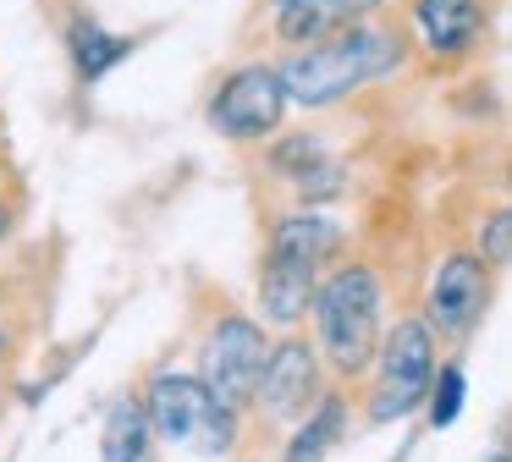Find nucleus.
I'll list each match as a JSON object with an SVG mask.
<instances>
[{"instance_id": "obj_1", "label": "nucleus", "mask_w": 512, "mask_h": 462, "mask_svg": "<svg viewBox=\"0 0 512 462\" xmlns=\"http://www.w3.org/2000/svg\"><path fill=\"white\" fill-rule=\"evenodd\" d=\"M408 55V39L397 28H380V22H347V28L314 39L309 50H298L287 66H281V88L287 99L320 110L336 105V99L358 94V88L391 77Z\"/></svg>"}, {"instance_id": "obj_2", "label": "nucleus", "mask_w": 512, "mask_h": 462, "mask_svg": "<svg viewBox=\"0 0 512 462\" xmlns=\"http://www.w3.org/2000/svg\"><path fill=\"white\" fill-rule=\"evenodd\" d=\"M149 429L188 457H226L237 446V407H226L199 374H155L144 396Z\"/></svg>"}, {"instance_id": "obj_3", "label": "nucleus", "mask_w": 512, "mask_h": 462, "mask_svg": "<svg viewBox=\"0 0 512 462\" xmlns=\"http://www.w3.org/2000/svg\"><path fill=\"white\" fill-rule=\"evenodd\" d=\"M314 319H320V347L336 374L369 369L380 347V275L369 264H347L331 281L314 286Z\"/></svg>"}, {"instance_id": "obj_4", "label": "nucleus", "mask_w": 512, "mask_h": 462, "mask_svg": "<svg viewBox=\"0 0 512 462\" xmlns=\"http://www.w3.org/2000/svg\"><path fill=\"white\" fill-rule=\"evenodd\" d=\"M380 380L375 396H369V418L375 424H391V418H408L413 407L424 402L435 374V336L424 319H402L386 341H380Z\"/></svg>"}, {"instance_id": "obj_5", "label": "nucleus", "mask_w": 512, "mask_h": 462, "mask_svg": "<svg viewBox=\"0 0 512 462\" xmlns=\"http://www.w3.org/2000/svg\"><path fill=\"white\" fill-rule=\"evenodd\" d=\"M287 110V88H281V66L248 61L210 94V127L232 143H259L281 127Z\"/></svg>"}, {"instance_id": "obj_6", "label": "nucleus", "mask_w": 512, "mask_h": 462, "mask_svg": "<svg viewBox=\"0 0 512 462\" xmlns=\"http://www.w3.org/2000/svg\"><path fill=\"white\" fill-rule=\"evenodd\" d=\"M265 330L243 314H221L204 336V352H199V380L221 396L226 407H248L254 396V380H259V363H265Z\"/></svg>"}, {"instance_id": "obj_7", "label": "nucleus", "mask_w": 512, "mask_h": 462, "mask_svg": "<svg viewBox=\"0 0 512 462\" xmlns=\"http://www.w3.org/2000/svg\"><path fill=\"white\" fill-rule=\"evenodd\" d=\"M314 396H320V358H314L309 341L292 336V341H281V347L265 352L248 402H254L270 424H292L298 413H309Z\"/></svg>"}, {"instance_id": "obj_8", "label": "nucleus", "mask_w": 512, "mask_h": 462, "mask_svg": "<svg viewBox=\"0 0 512 462\" xmlns=\"http://www.w3.org/2000/svg\"><path fill=\"white\" fill-rule=\"evenodd\" d=\"M485 303H490L485 259H474V253H452V259L435 270V281H430V319H424V325L441 330L446 341H457V336L474 330V319L485 314Z\"/></svg>"}, {"instance_id": "obj_9", "label": "nucleus", "mask_w": 512, "mask_h": 462, "mask_svg": "<svg viewBox=\"0 0 512 462\" xmlns=\"http://www.w3.org/2000/svg\"><path fill=\"white\" fill-rule=\"evenodd\" d=\"M314 286H320V264L303 253L270 248L265 270H259V314L270 325H298L314 303Z\"/></svg>"}, {"instance_id": "obj_10", "label": "nucleus", "mask_w": 512, "mask_h": 462, "mask_svg": "<svg viewBox=\"0 0 512 462\" xmlns=\"http://www.w3.org/2000/svg\"><path fill=\"white\" fill-rule=\"evenodd\" d=\"M413 33L435 61H452V55L479 44L485 11H479V0H413Z\"/></svg>"}, {"instance_id": "obj_11", "label": "nucleus", "mask_w": 512, "mask_h": 462, "mask_svg": "<svg viewBox=\"0 0 512 462\" xmlns=\"http://www.w3.org/2000/svg\"><path fill=\"white\" fill-rule=\"evenodd\" d=\"M380 6L386 0H276V33L287 44H309V39L347 28V22H364Z\"/></svg>"}, {"instance_id": "obj_12", "label": "nucleus", "mask_w": 512, "mask_h": 462, "mask_svg": "<svg viewBox=\"0 0 512 462\" xmlns=\"http://www.w3.org/2000/svg\"><path fill=\"white\" fill-rule=\"evenodd\" d=\"M100 457L105 462H155V429L138 396H116L100 429Z\"/></svg>"}, {"instance_id": "obj_13", "label": "nucleus", "mask_w": 512, "mask_h": 462, "mask_svg": "<svg viewBox=\"0 0 512 462\" xmlns=\"http://www.w3.org/2000/svg\"><path fill=\"white\" fill-rule=\"evenodd\" d=\"M67 44H72V66H78L83 83H100L116 61L133 55V39H127V33H111V28H100V22H89V17H78L67 28Z\"/></svg>"}, {"instance_id": "obj_14", "label": "nucleus", "mask_w": 512, "mask_h": 462, "mask_svg": "<svg viewBox=\"0 0 512 462\" xmlns=\"http://www.w3.org/2000/svg\"><path fill=\"white\" fill-rule=\"evenodd\" d=\"M336 242H342V226L336 220H325V215H287L276 231H270V248H287V253H303V259H331L336 253Z\"/></svg>"}, {"instance_id": "obj_15", "label": "nucleus", "mask_w": 512, "mask_h": 462, "mask_svg": "<svg viewBox=\"0 0 512 462\" xmlns=\"http://www.w3.org/2000/svg\"><path fill=\"white\" fill-rule=\"evenodd\" d=\"M342 418H347V407H342V396H325L320 402V413L309 418V424L292 435V446H287V462H325V451L342 440Z\"/></svg>"}, {"instance_id": "obj_16", "label": "nucleus", "mask_w": 512, "mask_h": 462, "mask_svg": "<svg viewBox=\"0 0 512 462\" xmlns=\"http://www.w3.org/2000/svg\"><path fill=\"white\" fill-rule=\"evenodd\" d=\"M463 391H468V380H463V369L457 363H446L441 374H430V424L435 429H446V424H457V413H463Z\"/></svg>"}, {"instance_id": "obj_17", "label": "nucleus", "mask_w": 512, "mask_h": 462, "mask_svg": "<svg viewBox=\"0 0 512 462\" xmlns=\"http://www.w3.org/2000/svg\"><path fill=\"white\" fill-rule=\"evenodd\" d=\"M276 171H292V176H309V171H320V149H314L309 138H292V143H281V149H276Z\"/></svg>"}, {"instance_id": "obj_18", "label": "nucleus", "mask_w": 512, "mask_h": 462, "mask_svg": "<svg viewBox=\"0 0 512 462\" xmlns=\"http://www.w3.org/2000/svg\"><path fill=\"white\" fill-rule=\"evenodd\" d=\"M479 248H485L490 264L507 259V248H512V215H507V209H496V215H490V226L479 231Z\"/></svg>"}, {"instance_id": "obj_19", "label": "nucleus", "mask_w": 512, "mask_h": 462, "mask_svg": "<svg viewBox=\"0 0 512 462\" xmlns=\"http://www.w3.org/2000/svg\"><path fill=\"white\" fill-rule=\"evenodd\" d=\"M6 226H12V209H6V198H0V237H6Z\"/></svg>"}, {"instance_id": "obj_20", "label": "nucleus", "mask_w": 512, "mask_h": 462, "mask_svg": "<svg viewBox=\"0 0 512 462\" xmlns=\"http://www.w3.org/2000/svg\"><path fill=\"white\" fill-rule=\"evenodd\" d=\"M0 358H6V330H0Z\"/></svg>"}, {"instance_id": "obj_21", "label": "nucleus", "mask_w": 512, "mask_h": 462, "mask_svg": "<svg viewBox=\"0 0 512 462\" xmlns=\"http://www.w3.org/2000/svg\"><path fill=\"white\" fill-rule=\"evenodd\" d=\"M490 462H507V451H496V457H490Z\"/></svg>"}]
</instances>
